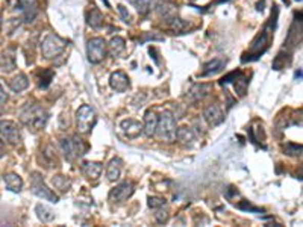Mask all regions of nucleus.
Segmentation results:
<instances>
[{
  "mask_svg": "<svg viewBox=\"0 0 303 227\" xmlns=\"http://www.w3.org/2000/svg\"><path fill=\"white\" fill-rule=\"evenodd\" d=\"M247 85H249V80H247L241 73H238L235 77V91L239 96H244V94H246Z\"/></svg>",
  "mask_w": 303,
  "mask_h": 227,
  "instance_id": "nucleus-29",
  "label": "nucleus"
},
{
  "mask_svg": "<svg viewBox=\"0 0 303 227\" xmlns=\"http://www.w3.org/2000/svg\"><path fill=\"white\" fill-rule=\"evenodd\" d=\"M156 126H158V115L153 111H147L144 114V125H143V133L147 138L155 136L156 133Z\"/></svg>",
  "mask_w": 303,
  "mask_h": 227,
  "instance_id": "nucleus-16",
  "label": "nucleus"
},
{
  "mask_svg": "<svg viewBox=\"0 0 303 227\" xmlns=\"http://www.w3.org/2000/svg\"><path fill=\"white\" fill-rule=\"evenodd\" d=\"M276 17H277V8H274V15L271 14V22H270L269 26H266L264 28V31L259 33L255 39H253V43H252V46H250V50H249V53H246L244 55V58H243V61L244 63H247V61H253V59H256L258 56H261L267 49H269L270 46V38H271V26H274V23H276Z\"/></svg>",
  "mask_w": 303,
  "mask_h": 227,
  "instance_id": "nucleus-2",
  "label": "nucleus"
},
{
  "mask_svg": "<svg viewBox=\"0 0 303 227\" xmlns=\"http://www.w3.org/2000/svg\"><path fill=\"white\" fill-rule=\"evenodd\" d=\"M20 121L34 132L46 128L49 121V112L44 106L38 103H28L20 112Z\"/></svg>",
  "mask_w": 303,
  "mask_h": 227,
  "instance_id": "nucleus-1",
  "label": "nucleus"
},
{
  "mask_svg": "<svg viewBox=\"0 0 303 227\" xmlns=\"http://www.w3.org/2000/svg\"><path fill=\"white\" fill-rule=\"evenodd\" d=\"M156 212H155V220H156V223H159V224H164V223H167L170 218V214L167 209H164V206L163 208H158V209H155Z\"/></svg>",
  "mask_w": 303,
  "mask_h": 227,
  "instance_id": "nucleus-31",
  "label": "nucleus"
},
{
  "mask_svg": "<svg viewBox=\"0 0 303 227\" xmlns=\"http://www.w3.org/2000/svg\"><path fill=\"white\" fill-rule=\"evenodd\" d=\"M87 23L93 29H100L102 26H103V15H102V12L96 6H93L91 11L87 14Z\"/></svg>",
  "mask_w": 303,
  "mask_h": 227,
  "instance_id": "nucleus-25",
  "label": "nucleus"
},
{
  "mask_svg": "<svg viewBox=\"0 0 303 227\" xmlns=\"http://www.w3.org/2000/svg\"><path fill=\"white\" fill-rule=\"evenodd\" d=\"M17 8L22 11L23 18L26 23H32L35 17L39 12V3L38 0H18L17 2Z\"/></svg>",
  "mask_w": 303,
  "mask_h": 227,
  "instance_id": "nucleus-12",
  "label": "nucleus"
},
{
  "mask_svg": "<svg viewBox=\"0 0 303 227\" xmlns=\"http://www.w3.org/2000/svg\"><path fill=\"white\" fill-rule=\"evenodd\" d=\"M6 100H8L6 93H5V90L2 88V85H0V106H3V105L6 103Z\"/></svg>",
  "mask_w": 303,
  "mask_h": 227,
  "instance_id": "nucleus-35",
  "label": "nucleus"
},
{
  "mask_svg": "<svg viewBox=\"0 0 303 227\" xmlns=\"http://www.w3.org/2000/svg\"><path fill=\"white\" fill-rule=\"evenodd\" d=\"M203 117H205L206 123H208L211 128H217V126H220V125L225 121V112H223L221 106L217 105V103L209 105V106L205 109Z\"/></svg>",
  "mask_w": 303,
  "mask_h": 227,
  "instance_id": "nucleus-11",
  "label": "nucleus"
},
{
  "mask_svg": "<svg viewBox=\"0 0 303 227\" xmlns=\"http://www.w3.org/2000/svg\"><path fill=\"white\" fill-rule=\"evenodd\" d=\"M134 191H135L134 182L126 180V182L118 183L115 188H112V190L109 191L108 198H109V201H111V203H123V201H126L128 198H131V197H132Z\"/></svg>",
  "mask_w": 303,
  "mask_h": 227,
  "instance_id": "nucleus-10",
  "label": "nucleus"
},
{
  "mask_svg": "<svg viewBox=\"0 0 303 227\" xmlns=\"http://www.w3.org/2000/svg\"><path fill=\"white\" fill-rule=\"evenodd\" d=\"M3 155H5V147H3V142L0 141V158H3Z\"/></svg>",
  "mask_w": 303,
  "mask_h": 227,
  "instance_id": "nucleus-36",
  "label": "nucleus"
},
{
  "mask_svg": "<svg viewBox=\"0 0 303 227\" xmlns=\"http://www.w3.org/2000/svg\"><path fill=\"white\" fill-rule=\"evenodd\" d=\"M96 120H97L96 111L90 105H82L76 111V126H77V132L80 135H85L93 129Z\"/></svg>",
  "mask_w": 303,
  "mask_h": 227,
  "instance_id": "nucleus-6",
  "label": "nucleus"
},
{
  "mask_svg": "<svg viewBox=\"0 0 303 227\" xmlns=\"http://www.w3.org/2000/svg\"><path fill=\"white\" fill-rule=\"evenodd\" d=\"M125 49H126V41L122 36H114L109 41V44H106V50L112 58H118L125 52Z\"/></svg>",
  "mask_w": 303,
  "mask_h": 227,
  "instance_id": "nucleus-21",
  "label": "nucleus"
},
{
  "mask_svg": "<svg viewBox=\"0 0 303 227\" xmlns=\"http://www.w3.org/2000/svg\"><path fill=\"white\" fill-rule=\"evenodd\" d=\"M122 168H123V161L120 158H114L111 159L108 167H106V177L109 182H115L120 179L122 174Z\"/></svg>",
  "mask_w": 303,
  "mask_h": 227,
  "instance_id": "nucleus-20",
  "label": "nucleus"
},
{
  "mask_svg": "<svg viewBox=\"0 0 303 227\" xmlns=\"http://www.w3.org/2000/svg\"><path fill=\"white\" fill-rule=\"evenodd\" d=\"M15 68V59L11 55L6 53H0V71H12Z\"/></svg>",
  "mask_w": 303,
  "mask_h": 227,
  "instance_id": "nucleus-27",
  "label": "nucleus"
},
{
  "mask_svg": "<svg viewBox=\"0 0 303 227\" xmlns=\"http://www.w3.org/2000/svg\"><path fill=\"white\" fill-rule=\"evenodd\" d=\"M67 41L55 33H47L41 43V53L44 59H55L64 53L67 47Z\"/></svg>",
  "mask_w": 303,
  "mask_h": 227,
  "instance_id": "nucleus-3",
  "label": "nucleus"
},
{
  "mask_svg": "<svg viewBox=\"0 0 303 227\" xmlns=\"http://www.w3.org/2000/svg\"><path fill=\"white\" fill-rule=\"evenodd\" d=\"M191 2H196V0H191Z\"/></svg>",
  "mask_w": 303,
  "mask_h": 227,
  "instance_id": "nucleus-37",
  "label": "nucleus"
},
{
  "mask_svg": "<svg viewBox=\"0 0 303 227\" xmlns=\"http://www.w3.org/2000/svg\"><path fill=\"white\" fill-rule=\"evenodd\" d=\"M122 132L125 133L126 138L129 139H135L143 133V125L139 121H136L134 118H126L120 123Z\"/></svg>",
  "mask_w": 303,
  "mask_h": 227,
  "instance_id": "nucleus-15",
  "label": "nucleus"
},
{
  "mask_svg": "<svg viewBox=\"0 0 303 227\" xmlns=\"http://www.w3.org/2000/svg\"><path fill=\"white\" fill-rule=\"evenodd\" d=\"M225 65H226V61H225V59L215 58V59H212V61H209V63H206V64L203 65V70L202 73H200V76H211V74H215V73H218L220 70H223Z\"/></svg>",
  "mask_w": 303,
  "mask_h": 227,
  "instance_id": "nucleus-24",
  "label": "nucleus"
},
{
  "mask_svg": "<svg viewBox=\"0 0 303 227\" xmlns=\"http://www.w3.org/2000/svg\"><path fill=\"white\" fill-rule=\"evenodd\" d=\"M35 214L38 217L39 221L43 223H52L55 220V212L52 208H49L47 204H43V203H38L35 206Z\"/></svg>",
  "mask_w": 303,
  "mask_h": 227,
  "instance_id": "nucleus-22",
  "label": "nucleus"
},
{
  "mask_svg": "<svg viewBox=\"0 0 303 227\" xmlns=\"http://www.w3.org/2000/svg\"><path fill=\"white\" fill-rule=\"evenodd\" d=\"M118 12L122 14V18H123V22H126V23H131V14L126 11V8H125L123 5H118Z\"/></svg>",
  "mask_w": 303,
  "mask_h": 227,
  "instance_id": "nucleus-33",
  "label": "nucleus"
},
{
  "mask_svg": "<svg viewBox=\"0 0 303 227\" xmlns=\"http://www.w3.org/2000/svg\"><path fill=\"white\" fill-rule=\"evenodd\" d=\"M3 182L6 188L12 193H20L23 190V179L17 173H6L3 176Z\"/></svg>",
  "mask_w": 303,
  "mask_h": 227,
  "instance_id": "nucleus-19",
  "label": "nucleus"
},
{
  "mask_svg": "<svg viewBox=\"0 0 303 227\" xmlns=\"http://www.w3.org/2000/svg\"><path fill=\"white\" fill-rule=\"evenodd\" d=\"M103 165L100 162H94V161H87L82 163V173L88 180H97L100 177Z\"/></svg>",
  "mask_w": 303,
  "mask_h": 227,
  "instance_id": "nucleus-17",
  "label": "nucleus"
},
{
  "mask_svg": "<svg viewBox=\"0 0 303 227\" xmlns=\"http://www.w3.org/2000/svg\"><path fill=\"white\" fill-rule=\"evenodd\" d=\"M52 185H53V188L58 190L59 193H67L68 190L71 188V180L67 179L66 176L58 174V176H53V177H52Z\"/></svg>",
  "mask_w": 303,
  "mask_h": 227,
  "instance_id": "nucleus-26",
  "label": "nucleus"
},
{
  "mask_svg": "<svg viewBox=\"0 0 303 227\" xmlns=\"http://www.w3.org/2000/svg\"><path fill=\"white\" fill-rule=\"evenodd\" d=\"M284 152H285V155H288V156H300V153H302V146L299 144H293V142H287L285 146H284Z\"/></svg>",
  "mask_w": 303,
  "mask_h": 227,
  "instance_id": "nucleus-30",
  "label": "nucleus"
},
{
  "mask_svg": "<svg viewBox=\"0 0 303 227\" xmlns=\"http://www.w3.org/2000/svg\"><path fill=\"white\" fill-rule=\"evenodd\" d=\"M109 85L114 91L117 93H126L131 87V82H129V77L126 73L123 71H115L111 74L109 77Z\"/></svg>",
  "mask_w": 303,
  "mask_h": 227,
  "instance_id": "nucleus-14",
  "label": "nucleus"
},
{
  "mask_svg": "<svg viewBox=\"0 0 303 227\" xmlns=\"http://www.w3.org/2000/svg\"><path fill=\"white\" fill-rule=\"evenodd\" d=\"M106 43L100 36L91 38L87 43V56L91 64H100L103 58L106 56Z\"/></svg>",
  "mask_w": 303,
  "mask_h": 227,
  "instance_id": "nucleus-8",
  "label": "nucleus"
},
{
  "mask_svg": "<svg viewBox=\"0 0 303 227\" xmlns=\"http://www.w3.org/2000/svg\"><path fill=\"white\" fill-rule=\"evenodd\" d=\"M31 191L36 197L43 198V200H47V201H52V203H58L59 201V197L44 183L43 176L38 171H34L31 174Z\"/></svg>",
  "mask_w": 303,
  "mask_h": 227,
  "instance_id": "nucleus-7",
  "label": "nucleus"
},
{
  "mask_svg": "<svg viewBox=\"0 0 303 227\" xmlns=\"http://www.w3.org/2000/svg\"><path fill=\"white\" fill-rule=\"evenodd\" d=\"M0 138L3 142H8L11 146H18L22 141V133L17 126V123L11 120L0 121Z\"/></svg>",
  "mask_w": 303,
  "mask_h": 227,
  "instance_id": "nucleus-9",
  "label": "nucleus"
},
{
  "mask_svg": "<svg viewBox=\"0 0 303 227\" xmlns=\"http://www.w3.org/2000/svg\"><path fill=\"white\" fill-rule=\"evenodd\" d=\"M174 139H177L182 146L190 147L196 141V133H194V130L191 129V128L182 126V128H177L176 129V138Z\"/></svg>",
  "mask_w": 303,
  "mask_h": 227,
  "instance_id": "nucleus-18",
  "label": "nucleus"
},
{
  "mask_svg": "<svg viewBox=\"0 0 303 227\" xmlns=\"http://www.w3.org/2000/svg\"><path fill=\"white\" fill-rule=\"evenodd\" d=\"M131 3L134 5L139 15H147L150 12L152 0H131Z\"/></svg>",
  "mask_w": 303,
  "mask_h": 227,
  "instance_id": "nucleus-28",
  "label": "nucleus"
},
{
  "mask_svg": "<svg viewBox=\"0 0 303 227\" xmlns=\"http://www.w3.org/2000/svg\"><path fill=\"white\" fill-rule=\"evenodd\" d=\"M28 87H29V79H28V76L23 74V73L17 74L14 79L9 80V88H11L14 93H22V91L28 90Z\"/></svg>",
  "mask_w": 303,
  "mask_h": 227,
  "instance_id": "nucleus-23",
  "label": "nucleus"
},
{
  "mask_svg": "<svg viewBox=\"0 0 303 227\" xmlns=\"http://www.w3.org/2000/svg\"><path fill=\"white\" fill-rule=\"evenodd\" d=\"M147 204H149V208H150V209H158V208L166 206V200H164V198H161V197H149Z\"/></svg>",
  "mask_w": 303,
  "mask_h": 227,
  "instance_id": "nucleus-32",
  "label": "nucleus"
},
{
  "mask_svg": "<svg viewBox=\"0 0 303 227\" xmlns=\"http://www.w3.org/2000/svg\"><path fill=\"white\" fill-rule=\"evenodd\" d=\"M161 141L164 142H173L176 138V118L171 111H163L158 117V126L156 133Z\"/></svg>",
  "mask_w": 303,
  "mask_h": 227,
  "instance_id": "nucleus-4",
  "label": "nucleus"
},
{
  "mask_svg": "<svg viewBox=\"0 0 303 227\" xmlns=\"http://www.w3.org/2000/svg\"><path fill=\"white\" fill-rule=\"evenodd\" d=\"M59 126H61V129L66 130L70 126V120H68V115L66 117V114H61V117H59Z\"/></svg>",
  "mask_w": 303,
  "mask_h": 227,
  "instance_id": "nucleus-34",
  "label": "nucleus"
},
{
  "mask_svg": "<svg viewBox=\"0 0 303 227\" xmlns=\"http://www.w3.org/2000/svg\"><path fill=\"white\" fill-rule=\"evenodd\" d=\"M211 91H212V85L211 84H194L188 90L185 98L190 103H197V101H202L205 97H208Z\"/></svg>",
  "mask_w": 303,
  "mask_h": 227,
  "instance_id": "nucleus-13",
  "label": "nucleus"
},
{
  "mask_svg": "<svg viewBox=\"0 0 303 227\" xmlns=\"http://www.w3.org/2000/svg\"><path fill=\"white\" fill-rule=\"evenodd\" d=\"M59 147H61V152H63V155L67 161H76L77 158L84 156L85 152H87V146L76 135L68 136V138H63L61 142H59Z\"/></svg>",
  "mask_w": 303,
  "mask_h": 227,
  "instance_id": "nucleus-5",
  "label": "nucleus"
}]
</instances>
